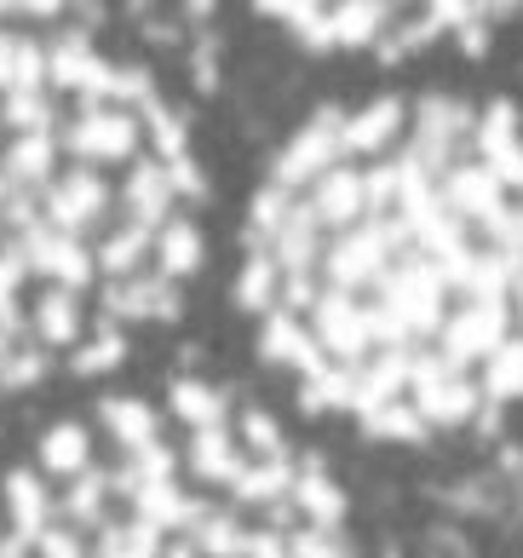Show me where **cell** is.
<instances>
[{"label":"cell","mask_w":523,"mask_h":558,"mask_svg":"<svg viewBox=\"0 0 523 558\" xmlns=\"http://www.w3.org/2000/svg\"><path fill=\"white\" fill-rule=\"evenodd\" d=\"M236 300L311 415L437 444L523 398V121L380 93L282 138L242 219Z\"/></svg>","instance_id":"obj_1"},{"label":"cell","mask_w":523,"mask_h":558,"mask_svg":"<svg viewBox=\"0 0 523 558\" xmlns=\"http://www.w3.org/2000/svg\"><path fill=\"white\" fill-rule=\"evenodd\" d=\"M207 259V168L167 87L75 29H0V386L127 363Z\"/></svg>","instance_id":"obj_2"},{"label":"cell","mask_w":523,"mask_h":558,"mask_svg":"<svg viewBox=\"0 0 523 558\" xmlns=\"http://www.w3.org/2000/svg\"><path fill=\"white\" fill-rule=\"evenodd\" d=\"M0 558H357L328 461L230 380L173 375L52 421L0 484Z\"/></svg>","instance_id":"obj_3"},{"label":"cell","mask_w":523,"mask_h":558,"mask_svg":"<svg viewBox=\"0 0 523 558\" xmlns=\"http://www.w3.org/2000/svg\"><path fill=\"white\" fill-rule=\"evenodd\" d=\"M311 52L414 58L426 47H484L518 0H254Z\"/></svg>","instance_id":"obj_4"},{"label":"cell","mask_w":523,"mask_h":558,"mask_svg":"<svg viewBox=\"0 0 523 558\" xmlns=\"http://www.w3.org/2000/svg\"><path fill=\"white\" fill-rule=\"evenodd\" d=\"M75 0H0V29H47Z\"/></svg>","instance_id":"obj_5"}]
</instances>
